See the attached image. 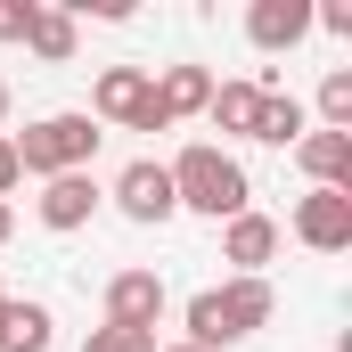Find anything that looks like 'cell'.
Listing matches in <instances>:
<instances>
[{
  "label": "cell",
  "instance_id": "3957f363",
  "mask_svg": "<svg viewBox=\"0 0 352 352\" xmlns=\"http://www.w3.org/2000/svg\"><path fill=\"white\" fill-rule=\"evenodd\" d=\"M90 123H123V131H173L164 107H156V82L148 66H107L90 82Z\"/></svg>",
  "mask_w": 352,
  "mask_h": 352
},
{
  "label": "cell",
  "instance_id": "ffe728a7",
  "mask_svg": "<svg viewBox=\"0 0 352 352\" xmlns=\"http://www.w3.org/2000/svg\"><path fill=\"white\" fill-rule=\"evenodd\" d=\"M25 25H33V0H0V41H25Z\"/></svg>",
  "mask_w": 352,
  "mask_h": 352
},
{
  "label": "cell",
  "instance_id": "7402d4cb",
  "mask_svg": "<svg viewBox=\"0 0 352 352\" xmlns=\"http://www.w3.org/2000/svg\"><path fill=\"white\" fill-rule=\"evenodd\" d=\"M8 238H16V213H8V205H0V246H8Z\"/></svg>",
  "mask_w": 352,
  "mask_h": 352
},
{
  "label": "cell",
  "instance_id": "d6986e66",
  "mask_svg": "<svg viewBox=\"0 0 352 352\" xmlns=\"http://www.w3.org/2000/svg\"><path fill=\"white\" fill-rule=\"evenodd\" d=\"M82 352H156V336H140V328H90Z\"/></svg>",
  "mask_w": 352,
  "mask_h": 352
},
{
  "label": "cell",
  "instance_id": "2e32d148",
  "mask_svg": "<svg viewBox=\"0 0 352 352\" xmlns=\"http://www.w3.org/2000/svg\"><path fill=\"white\" fill-rule=\"evenodd\" d=\"M74 41H82V33H74V16H66V8H33V25H25V50H33V58L66 66V58H74Z\"/></svg>",
  "mask_w": 352,
  "mask_h": 352
},
{
  "label": "cell",
  "instance_id": "603a6c76",
  "mask_svg": "<svg viewBox=\"0 0 352 352\" xmlns=\"http://www.w3.org/2000/svg\"><path fill=\"white\" fill-rule=\"evenodd\" d=\"M0 123H8V82H0Z\"/></svg>",
  "mask_w": 352,
  "mask_h": 352
},
{
  "label": "cell",
  "instance_id": "52a82bcc",
  "mask_svg": "<svg viewBox=\"0 0 352 352\" xmlns=\"http://www.w3.org/2000/svg\"><path fill=\"white\" fill-rule=\"evenodd\" d=\"M278 254V221L270 213H238V221H221V263H230V278H263V263Z\"/></svg>",
  "mask_w": 352,
  "mask_h": 352
},
{
  "label": "cell",
  "instance_id": "d4e9b609",
  "mask_svg": "<svg viewBox=\"0 0 352 352\" xmlns=\"http://www.w3.org/2000/svg\"><path fill=\"white\" fill-rule=\"evenodd\" d=\"M0 311H8V287H0Z\"/></svg>",
  "mask_w": 352,
  "mask_h": 352
},
{
  "label": "cell",
  "instance_id": "7a4b0ae2",
  "mask_svg": "<svg viewBox=\"0 0 352 352\" xmlns=\"http://www.w3.org/2000/svg\"><path fill=\"white\" fill-rule=\"evenodd\" d=\"M98 140H107V131H98L90 115H41V123H25V140H16V173H33V180L90 173Z\"/></svg>",
  "mask_w": 352,
  "mask_h": 352
},
{
  "label": "cell",
  "instance_id": "e0dca14e",
  "mask_svg": "<svg viewBox=\"0 0 352 352\" xmlns=\"http://www.w3.org/2000/svg\"><path fill=\"white\" fill-rule=\"evenodd\" d=\"M180 320H188V344H197V352L238 344V336H230V311H221V295H213V287H205V295H188V311H180Z\"/></svg>",
  "mask_w": 352,
  "mask_h": 352
},
{
  "label": "cell",
  "instance_id": "5bb4252c",
  "mask_svg": "<svg viewBox=\"0 0 352 352\" xmlns=\"http://www.w3.org/2000/svg\"><path fill=\"white\" fill-rule=\"evenodd\" d=\"M311 131V107L303 98H278V90H263V115H254V140L263 148H295Z\"/></svg>",
  "mask_w": 352,
  "mask_h": 352
},
{
  "label": "cell",
  "instance_id": "9a60e30c",
  "mask_svg": "<svg viewBox=\"0 0 352 352\" xmlns=\"http://www.w3.org/2000/svg\"><path fill=\"white\" fill-rule=\"evenodd\" d=\"M50 328H58V320H50L41 303H16V295H8V311H0V352H50Z\"/></svg>",
  "mask_w": 352,
  "mask_h": 352
},
{
  "label": "cell",
  "instance_id": "5b68a950",
  "mask_svg": "<svg viewBox=\"0 0 352 352\" xmlns=\"http://www.w3.org/2000/svg\"><path fill=\"white\" fill-rule=\"evenodd\" d=\"M164 278L156 270H115L107 278V328H140V336H156V320H164Z\"/></svg>",
  "mask_w": 352,
  "mask_h": 352
},
{
  "label": "cell",
  "instance_id": "9c48e42d",
  "mask_svg": "<svg viewBox=\"0 0 352 352\" xmlns=\"http://www.w3.org/2000/svg\"><path fill=\"white\" fill-rule=\"evenodd\" d=\"M303 33H311V0H254V8H246V41L270 50V58L295 50Z\"/></svg>",
  "mask_w": 352,
  "mask_h": 352
},
{
  "label": "cell",
  "instance_id": "8992f818",
  "mask_svg": "<svg viewBox=\"0 0 352 352\" xmlns=\"http://www.w3.org/2000/svg\"><path fill=\"white\" fill-rule=\"evenodd\" d=\"M295 238H303L311 254H344L352 246V188H311V197L295 205Z\"/></svg>",
  "mask_w": 352,
  "mask_h": 352
},
{
  "label": "cell",
  "instance_id": "ba28073f",
  "mask_svg": "<svg viewBox=\"0 0 352 352\" xmlns=\"http://www.w3.org/2000/svg\"><path fill=\"white\" fill-rule=\"evenodd\" d=\"M98 180L90 173H58V180H41V197H33V213H41V230H82L90 213H98Z\"/></svg>",
  "mask_w": 352,
  "mask_h": 352
},
{
  "label": "cell",
  "instance_id": "30bf717a",
  "mask_svg": "<svg viewBox=\"0 0 352 352\" xmlns=\"http://www.w3.org/2000/svg\"><path fill=\"white\" fill-rule=\"evenodd\" d=\"M295 164L311 173V188H352V131H303Z\"/></svg>",
  "mask_w": 352,
  "mask_h": 352
},
{
  "label": "cell",
  "instance_id": "cb8c5ba5",
  "mask_svg": "<svg viewBox=\"0 0 352 352\" xmlns=\"http://www.w3.org/2000/svg\"><path fill=\"white\" fill-rule=\"evenodd\" d=\"M164 352H197V344H164Z\"/></svg>",
  "mask_w": 352,
  "mask_h": 352
},
{
  "label": "cell",
  "instance_id": "44dd1931",
  "mask_svg": "<svg viewBox=\"0 0 352 352\" xmlns=\"http://www.w3.org/2000/svg\"><path fill=\"white\" fill-rule=\"evenodd\" d=\"M16 180H25V173H16V140L0 131V205H8V188H16Z\"/></svg>",
  "mask_w": 352,
  "mask_h": 352
},
{
  "label": "cell",
  "instance_id": "6da1fadb",
  "mask_svg": "<svg viewBox=\"0 0 352 352\" xmlns=\"http://www.w3.org/2000/svg\"><path fill=\"white\" fill-rule=\"evenodd\" d=\"M164 173H173V205L180 213H205V221H238L246 197H254L246 164H238L230 148H213V140H188Z\"/></svg>",
  "mask_w": 352,
  "mask_h": 352
},
{
  "label": "cell",
  "instance_id": "277c9868",
  "mask_svg": "<svg viewBox=\"0 0 352 352\" xmlns=\"http://www.w3.org/2000/svg\"><path fill=\"white\" fill-rule=\"evenodd\" d=\"M107 197H115V213H123V221H140V230H156V221H173V213H180V205H173V173H164L156 156L123 164Z\"/></svg>",
  "mask_w": 352,
  "mask_h": 352
},
{
  "label": "cell",
  "instance_id": "7c38bea8",
  "mask_svg": "<svg viewBox=\"0 0 352 352\" xmlns=\"http://www.w3.org/2000/svg\"><path fill=\"white\" fill-rule=\"evenodd\" d=\"M148 82H156L164 123H180V115H205V98H213V74H205V66H164V74H148Z\"/></svg>",
  "mask_w": 352,
  "mask_h": 352
},
{
  "label": "cell",
  "instance_id": "ac0fdd59",
  "mask_svg": "<svg viewBox=\"0 0 352 352\" xmlns=\"http://www.w3.org/2000/svg\"><path fill=\"white\" fill-rule=\"evenodd\" d=\"M320 131H352V66H336L320 82Z\"/></svg>",
  "mask_w": 352,
  "mask_h": 352
},
{
  "label": "cell",
  "instance_id": "4fadbf2b",
  "mask_svg": "<svg viewBox=\"0 0 352 352\" xmlns=\"http://www.w3.org/2000/svg\"><path fill=\"white\" fill-rule=\"evenodd\" d=\"M205 115H213V131H238V140H254V115H263V82H213Z\"/></svg>",
  "mask_w": 352,
  "mask_h": 352
},
{
  "label": "cell",
  "instance_id": "8fae6325",
  "mask_svg": "<svg viewBox=\"0 0 352 352\" xmlns=\"http://www.w3.org/2000/svg\"><path fill=\"white\" fill-rule=\"evenodd\" d=\"M221 295V311H230V336L246 344L254 328H270V311H278V295H270V278H230V287H213Z\"/></svg>",
  "mask_w": 352,
  "mask_h": 352
}]
</instances>
